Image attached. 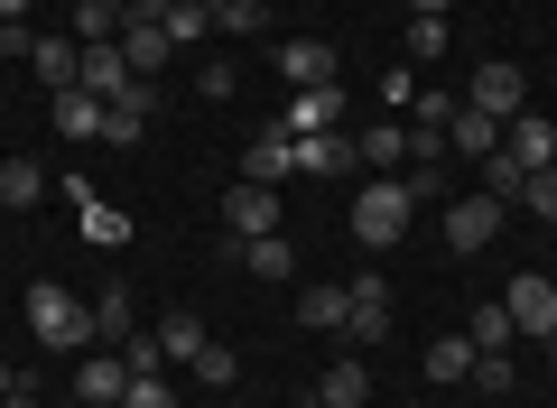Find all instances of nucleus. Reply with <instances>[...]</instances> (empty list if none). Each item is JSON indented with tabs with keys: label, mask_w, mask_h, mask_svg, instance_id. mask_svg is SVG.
<instances>
[{
	"label": "nucleus",
	"mask_w": 557,
	"mask_h": 408,
	"mask_svg": "<svg viewBox=\"0 0 557 408\" xmlns=\"http://www.w3.org/2000/svg\"><path fill=\"white\" fill-rule=\"evenodd\" d=\"M28 334H38L47 353H94V307H84L65 279H28Z\"/></svg>",
	"instance_id": "f257e3e1"
},
{
	"label": "nucleus",
	"mask_w": 557,
	"mask_h": 408,
	"mask_svg": "<svg viewBox=\"0 0 557 408\" xmlns=\"http://www.w3.org/2000/svg\"><path fill=\"white\" fill-rule=\"evenodd\" d=\"M409 214H418V205H409L399 176H362V186H354V242H362V251H391V242L409 233Z\"/></svg>",
	"instance_id": "f03ea898"
},
{
	"label": "nucleus",
	"mask_w": 557,
	"mask_h": 408,
	"mask_svg": "<svg viewBox=\"0 0 557 408\" xmlns=\"http://www.w3.org/2000/svg\"><path fill=\"white\" fill-rule=\"evenodd\" d=\"M465 102H474V112H493V121H511V112H530V75H520L511 57H483L474 84H465Z\"/></svg>",
	"instance_id": "7ed1b4c3"
},
{
	"label": "nucleus",
	"mask_w": 557,
	"mask_h": 408,
	"mask_svg": "<svg viewBox=\"0 0 557 408\" xmlns=\"http://www.w3.org/2000/svg\"><path fill=\"white\" fill-rule=\"evenodd\" d=\"M502 307H511V334H539V344H548V334H557V279L548 270H520L511 288H502Z\"/></svg>",
	"instance_id": "20e7f679"
},
{
	"label": "nucleus",
	"mask_w": 557,
	"mask_h": 408,
	"mask_svg": "<svg viewBox=\"0 0 557 408\" xmlns=\"http://www.w3.org/2000/svg\"><path fill=\"white\" fill-rule=\"evenodd\" d=\"M493 233H502V195H456V205H446V251L456 260L493 251Z\"/></svg>",
	"instance_id": "39448f33"
},
{
	"label": "nucleus",
	"mask_w": 557,
	"mask_h": 408,
	"mask_svg": "<svg viewBox=\"0 0 557 408\" xmlns=\"http://www.w3.org/2000/svg\"><path fill=\"white\" fill-rule=\"evenodd\" d=\"M223 223H233V242H251V233H278V186H251V176H242V186L223 195Z\"/></svg>",
	"instance_id": "423d86ee"
},
{
	"label": "nucleus",
	"mask_w": 557,
	"mask_h": 408,
	"mask_svg": "<svg viewBox=\"0 0 557 408\" xmlns=\"http://www.w3.org/2000/svg\"><path fill=\"white\" fill-rule=\"evenodd\" d=\"M502 158H520V168H557V121L511 112V121H502Z\"/></svg>",
	"instance_id": "0eeeda50"
},
{
	"label": "nucleus",
	"mask_w": 557,
	"mask_h": 408,
	"mask_svg": "<svg viewBox=\"0 0 557 408\" xmlns=\"http://www.w3.org/2000/svg\"><path fill=\"white\" fill-rule=\"evenodd\" d=\"M121 390H131V362H121V353H84L75 362V399L84 408H121Z\"/></svg>",
	"instance_id": "6e6552de"
},
{
	"label": "nucleus",
	"mask_w": 557,
	"mask_h": 408,
	"mask_svg": "<svg viewBox=\"0 0 557 408\" xmlns=\"http://www.w3.org/2000/svg\"><path fill=\"white\" fill-rule=\"evenodd\" d=\"M335 112H344V84H307V94H288V121H278V131L317 139V131H335Z\"/></svg>",
	"instance_id": "1a4fd4ad"
},
{
	"label": "nucleus",
	"mask_w": 557,
	"mask_h": 408,
	"mask_svg": "<svg viewBox=\"0 0 557 408\" xmlns=\"http://www.w3.org/2000/svg\"><path fill=\"white\" fill-rule=\"evenodd\" d=\"M131 57H121V38H102V47H84V94H94V102H121V94H131Z\"/></svg>",
	"instance_id": "9d476101"
},
{
	"label": "nucleus",
	"mask_w": 557,
	"mask_h": 408,
	"mask_svg": "<svg viewBox=\"0 0 557 408\" xmlns=\"http://www.w3.org/2000/svg\"><path fill=\"white\" fill-rule=\"evenodd\" d=\"M28 75L47 84V102H57V94H75V84H84V47H75V38H38V57H28Z\"/></svg>",
	"instance_id": "9b49d317"
},
{
	"label": "nucleus",
	"mask_w": 557,
	"mask_h": 408,
	"mask_svg": "<svg viewBox=\"0 0 557 408\" xmlns=\"http://www.w3.org/2000/svg\"><path fill=\"white\" fill-rule=\"evenodd\" d=\"M242 176H251V186H278V176H298V139H288V131H260L251 149H242Z\"/></svg>",
	"instance_id": "f8f14e48"
},
{
	"label": "nucleus",
	"mask_w": 557,
	"mask_h": 408,
	"mask_svg": "<svg viewBox=\"0 0 557 408\" xmlns=\"http://www.w3.org/2000/svg\"><path fill=\"white\" fill-rule=\"evenodd\" d=\"M354 344H391V288L381 279H354V316H344Z\"/></svg>",
	"instance_id": "ddd939ff"
},
{
	"label": "nucleus",
	"mask_w": 557,
	"mask_h": 408,
	"mask_svg": "<svg viewBox=\"0 0 557 408\" xmlns=\"http://www.w3.org/2000/svg\"><path fill=\"white\" fill-rule=\"evenodd\" d=\"M362 399H372V362H362V353L325 362V381H317V408H362Z\"/></svg>",
	"instance_id": "4468645a"
},
{
	"label": "nucleus",
	"mask_w": 557,
	"mask_h": 408,
	"mask_svg": "<svg viewBox=\"0 0 557 408\" xmlns=\"http://www.w3.org/2000/svg\"><path fill=\"white\" fill-rule=\"evenodd\" d=\"M278 75L298 84V94H307V84H335V47H325V38H288V47H278Z\"/></svg>",
	"instance_id": "2eb2a0df"
},
{
	"label": "nucleus",
	"mask_w": 557,
	"mask_h": 408,
	"mask_svg": "<svg viewBox=\"0 0 557 408\" xmlns=\"http://www.w3.org/2000/svg\"><path fill=\"white\" fill-rule=\"evenodd\" d=\"M354 158H362V168H381V176L409 168V121H372V131H354Z\"/></svg>",
	"instance_id": "dca6fc26"
},
{
	"label": "nucleus",
	"mask_w": 557,
	"mask_h": 408,
	"mask_svg": "<svg viewBox=\"0 0 557 408\" xmlns=\"http://www.w3.org/2000/svg\"><path fill=\"white\" fill-rule=\"evenodd\" d=\"M223 251H233V260H242V270H251V279H298V251H288V242H278V233L223 242Z\"/></svg>",
	"instance_id": "f3484780"
},
{
	"label": "nucleus",
	"mask_w": 557,
	"mask_h": 408,
	"mask_svg": "<svg viewBox=\"0 0 557 408\" xmlns=\"http://www.w3.org/2000/svg\"><path fill=\"white\" fill-rule=\"evenodd\" d=\"M298 168L307 176H354L362 158H354V139H344V131H317V139H298Z\"/></svg>",
	"instance_id": "a211bd4d"
},
{
	"label": "nucleus",
	"mask_w": 557,
	"mask_h": 408,
	"mask_svg": "<svg viewBox=\"0 0 557 408\" xmlns=\"http://www.w3.org/2000/svg\"><path fill=\"white\" fill-rule=\"evenodd\" d=\"M344 316H354V288H298V325H317V334H344Z\"/></svg>",
	"instance_id": "6ab92c4d"
},
{
	"label": "nucleus",
	"mask_w": 557,
	"mask_h": 408,
	"mask_svg": "<svg viewBox=\"0 0 557 408\" xmlns=\"http://www.w3.org/2000/svg\"><path fill=\"white\" fill-rule=\"evenodd\" d=\"M0 205H10V214L47 205V168H38V158H0Z\"/></svg>",
	"instance_id": "aec40b11"
},
{
	"label": "nucleus",
	"mask_w": 557,
	"mask_h": 408,
	"mask_svg": "<svg viewBox=\"0 0 557 408\" xmlns=\"http://www.w3.org/2000/svg\"><path fill=\"white\" fill-rule=\"evenodd\" d=\"M149 112H159V102H149V75H139V84H131V94H121V102H112V112H102V139H121V149H131V139H139V131H149Z\"/></svg>",
	"instance_id": "412c9836"
},
{
	"label": "nucleus",
	"mask_w": 557,
	"mask_h": 408,
	"mask_svg": "<svg viewBox=\"0 0 557 408\" xmlns=\"http://www.w3.org/2000/svg\"><path fill=\"white\" fill-rule=\"evenodd\" d=\"M446 149H465V158H493V149H502V121H493V112H474V102H465V112L446 121Z\"/></svg>",
	"instance_id": "4be33fe9"
},
{
	"label": "nucleus",
	"mask_w": 557,
	"mask_h": 408,
	"mask_svg": "<svg viewBox=\"0 0 557 408\" xmlns=\"http://www.w3.org/2000/svg\"><path fill=\"white\" fill-rule=\"evenodd\" d=\"M465 344H474V353H511V307H502V297H483V307L465 316Z\"/></svg>",
	"instance_id": "5701e85b"
},
{
	"label": "nucleus",
	"mask_w": 557,
	"mask_h": 408,
	"mask_svg": "<svg viewBox=\"0 0 557 408\" xmlns=\"http://www.w3.org/2000/svg\"><path fill=\"white\" fill-rule=\"evenodd\" d=\"M102 112H112V102H94L84 84H75V94H57V131L65 139H102Z\"/></svg>",
	"instance_id": "b1692460"
},
{
	"label": "nucleus",
	"mask_w": 557,
	"mask_h": 408,
	"mask_svg": "<svg viewBox=\"0 0 557 408\" xmlns=\"http://www.w3.org/2000/svg\"><path fill=\"white\" fill-rule=\"evenodd\" d=\"M205 344H214V334H205V316H186V307H177V316L159 325V353H168V362H196Z\"/></svg>",
	"instance_id": "393cba45"
},
{
	"label": "nucleus",
	"mask_w": 557,
	"mask_h": 408,
	"mask_svg": "<svg viewBox=\"0 0 557 408\" xmlns=\"http://www.w3.org/2000/svg\"><path fill=\"white\" fill-rule=\"evenodd\" d=\"M121 57H131V75H159L177 47H168V28H121Z\"/></svg>",
	"instance_id": "a878e982"
},
{
	"label": "nucleus",
	"mask_w": 557,
	"mask_h": 408,
	"mask_svg": "<svg viewBox=\"0 0 557 408\" xmlns=\"http://www.w3.org/2000/svg\"><path fill=\"white\" fill-rule=\"evenodd\" d=\"M121 38V0H75V47H102Z\"/></svg>",
	"instance_id": "bb28decb"
},
{
	"label": "nucleus",
	"mask_w": 557,
	"mask_h": 408,
	"mask_svg": "<svg viewBox=\"0 0 557 408\" xmlns=\"http://www.w3.org/2000/svg\"><path fill=\"white\" fill-rule=\"evenodd\" d=\"M214 28H223V38H270V0H223Z\"/></svg>",
	"instance_id": "cd10ccee"
},
{
	"label": "nucleus",
	"mask_w": 557,
	"mask_h": 408,
	"mask_svg": "<svg viewBox=\"0 0 557 408\" xmlns=\"http://www.w3.org/2000/svg\"><path fill=\"white\" fill-rule=\"evenodd\" d=\"M465 371H474V344L465 334H437L428 344V381H465Z\"/></svg>",
	"instance_id": "c85d7f7f"
},
{
	"label": "nucleus",
	"mask_w": 557,
	"mask_h": 408,
	"mask_svg": "<svg viewBox=\"0 0 557 408\" xmlns=\"http://www.w3.org/2000/svg\"><path fill=\"white\" fill-rule=\"evenodd\" d=\"M465 381H474L483 399H511V381H520V371H511V353H474V371H465Z\"/></svg>",
	"instance_id": "c756f323"
},
{
	"label": "nucleus",
	"mask_w": 557,
	"mask_h": 408,
	"mask_svg": "<svg viewBox=\"0 0 557 408\" xmlns=\"http://www.w3.org/2000/svg\"><path fill=\"white\" fill-rule=\"evenodd\" d=\"M205 28H214V10H196V0H177V10H168V47H205Z\"/></svg>",
	"instance_id": "7c9ffc66"
},
{
	"label": "nucleus",
	"mask_w": 557,
	"mask_h": 408,
	"mask_svg": "<svg viewBox=\"0 0 557 408\" xmlns=\"http://www.w3.org/2000/svg\"><path fill=\"white\" fill-rule=\"evenodd\" d=\"M399 57L437 65V57H446V20H409V38H399Z\"/></svg>",
	"instance_id": "2f4dec72"
},
{
	"label": "nucleus",
	"mask_w": 557,
	"mask_h": 408,
	"mask_svg": "<svg viewBox=\"0 0 557 408\" xmlns=\"http://www.w3.org/2000/svg\"><path fill=\"white\" fill-rule=\"evenodd\" d=\"M520 176H530V168H520V158H483V195H502V205H520Z\"/></svg>",
	"instance_id": "473e14b6"
},
{
	"label": "nucleus",
	"mask_w": 557,
	"mask_h": 408,
	"mask_svg": "<svg viewBox=\"0 0 557 408\" xmlns=\"http://www.w3.org/2000/svg\"><path fill=\"white\" fill-rule=\"evenodd\" d=\"M94 334H131V288H121V279L94 297Z\"/></svg>",
	"instance_id": "72a5a7b5"
},
{
	"label": "nucleus",
	"mask_w": 557,
	"mask_h": 408,
	"mask_svg": "<svg viewBox=\"0 0 557 408\" xmlns=\"http://www.w3.org/2000/svg\"><path fill=\"white\" fill-rule=\"evenodd\" d=\"M121 362H131V381H149V371H168L159 334H121Z\"/></svg>",
	"instance_id": "f704fd0d"
},
{
	"label": "nucleus",
	"mask_w": 557,
	"mask_h": 408,
	"mask_svg": "<svg viewBox=\"0 0 557 408\" xmlns=\"http://www.w3.org/2000/svg\"><path fill=\"white\" fill-rule=\"evenodd\" d=\"M520 205H530V214H548V223H557V168H530V176H520Z\"/></svg>",
	"instance_id": "c9c22d12"
},
{
	"label": "nucleus",
	"mask_w": 557,
	"mask_h": 408,
	"mask_svg": "<svg viewBox=\"0 0 557 408\" xmlns=\"http://www.w3.org/2000/svg\"><path fill=\"white\" fill-rule=\"evenodd\" d=\"M186 371H196L205 390H233V371H242V362H233V353H223V344H205V353H196V362H186Z\"/></svg>",
	"instance_id": "e433bc0d"
},
{
	"label": "nucleus",
	"mask_w": 557,
	"mask_h": 408,
	"mask_svg": "<svg viewBox=\"0 0 557 408\" xmlns=\"http://www.w3.org/2000/svg\"><path fill=\"white\" fill-rule=\"evenodd\" d=\"M456 112H465L456 94H428V102H418V112H409V131H446V121H456Z\"/></svg>",
	"instance_id": "4c0bfd02"
},
{
	"label": "nucleus",
	"mask_w": 557,
	"mask_h": 408,
	"mask_svg": "<svg viewBox=\"0 0 557 408\" xmlns=\"http://www.w3.org/2000/svg\"><path fill=\"white\" fill-rule=\"evenodd\" d=\"M121 408H177V390H168L159 371H149V381H131V390H121Z\"/></svg>",
	"instance_id": "58836bf2"
},
{
	"label": "nucleus",
	"mask_w": 557,
	"mask_h": 408,
	"mask_svg": "<svg viewBox=\"0 0 557 408\" xmlns=\"http://www.w3.org/2000/svg\"><path fill=\"white\" fill-rule=\"evenodd\" d=\"M0 57H38V28H28V20H0Z\"/></svg>",
	"instance_id": "ea45409f"
},
{
	"label": "nucleus",
	"mask_w": 557,
	"mask_h": 408,
	"mask_svg": "<svg viewBox=\"0 0 557 408\" xmlns=\"http://www.w3.org/2000/svg\"><path fill=\"white\" fill-rule=\"evenodd\" d=\"M446 10H456V0H409V20H446Z\"/></svg>",
	"instance_id": "a19ab883"
},
{
	"label": "nucleus",
	"mask_w": 557,
	"mask_h": 408,
	"mask_svg": "<svg viewBox=\"0 0 557 408\" xmlns=\"http://www.w3.org/2000/svg\"><path fill=\"white\" fill-rule=\"evenodd\" d=\"M0 408H38V390H28V381H20V390H10V399H0Z\"/></svg>",
	"instance_id": "79ce46f5"
},
{
	"label": "nucleus",
	"mask_w": 557,
	"mask_h": 408,
	"mask_svg": "<svg viewBox=\"0 0 557 408\" xmlns=\"http://www.w3.org/2000/svg\"><path fill=\"white\" fill-rule=\"evenodd\" d=\"M0 20H28V0H0Z\"/></svg>",
	"instance_id": "37998d69"
},
{
	"label": "nucleus",
	"mask_w": 557,
	"mask_h": 408,
	"mask_svg": "<svg viewBox=\"0 0 557 408\" xmlns=\"http://www.w3.org/2000/svg\"><path fill=\"white\" fill-rule=\"evenodd\" d=\"M10 390H20V371H10V362H0V399H10Z\"/></svg>",
	"instance_id": "c03bdc74"
},
{
	"label": "nucleus",
	"mask_w": 557,
	"mask_h": 408,
	"mask_svg": "<svg viewBox=\"0 0 557 408\" xmlns=\"http://www.w3.org/2000/svg\"><path fill=\"white\" fill-rule=\"evenodd\" d=\"M196 10H223V0H196Z\"/></svg>",
	"instance_id": "a18cd8bd"
},
{
	"label": "nucleus",
	"mask_w": 557,
	"mask_h": 408,
	"mask_svg": "<svg viewBox=\"0 0 557 408\" xmlns=\"http://www.w3.org/2000/svg\"><path fill=\"white\" fill-rule=\"evenodd\" d=\"M548 362H557V334H548Z\"/></svg>",
	"instance_id": "49530a36"
},
{
	"label": "nucleus",
	"mask_w": 557,
	"mask_h": 408,
	"mask_svg": "<svg viewBox=\"0 0 557 408\" xmlns=\"http://www.w3.org/2000/svg\"><path fill=\"white\" fill-rule=\"evenodd\" d=\"M75 408H84V399H75Z\"/></svg>",
	"instance_id": "de8ad7c7"
},
{
	"label": "nucleus",
	"mask_w": 557,
	"mask_h": 408,
	"mask_svg": "<svg viewBox=\"0 0 557 408\" xmlns=\"http://www.w3.org/2000/svg\"><path fill=\"white\" fill-rule=\"evenodd\" d=\"M233 408H242V399H233Z\"/></svg>",
	"instance_id": "09e8293b"
},
{
	"label": "nucleus",
	"mask_w": 557,
	"mask_h": 408,
	"mask_svg": "<svg viewBox=\"0 0 557 408\" xmlns=\"http://www.w3.org/2000/svg\"><path fill=\"white\" fill-rule=\"evenodd\" d=\"M548 279H557V270H548Z\"/></svg>",
	"instance_id": "8fccbe9b"
}]
</instances>
